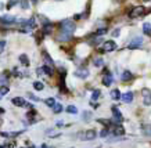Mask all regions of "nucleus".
<instances>
[{"label":"nucleus","mask_w":151,"mask_h":148,"mask_svg":"<svg viewBox=\"0 0 151 148\" xmlns=\"http://www.w3.org/2000/svg\"><path fill=\"white\" fill-rule=\"evenodd\" d=\"M119 33H121V31H119V29H115L114 32H112V36H119Z\"/></svg>","instance_id":"41"},{"label":"nucleus","mask_w":151,"mask_h":148,"mask_svg":"<svg viewBox=\"0 0 151 148\" xmlns=\"http://www.w3.org/2000/svg\"><path fill=\"white\" fill-rule=\"evenodd\" d=\"M114 134H115V136H124V134H125V129L121 125H116V126H115V129H114Z\"/></svg>","instance_id":"19"},{"label":"nucleus","mask_w":151,"mask_h":148,"mask_svg":"<svg viewBox=\"0 0 151 148\" xmlns=\"http://www.w3.org/2000/svg\"><path fill=\"white\" fill-rule=\"evenodd\" d=\"M33 89L37 90V92H42V90L45 89V84L42 83V82H39V80H37V82H33Z\"/></svg>","instance_id":"25"},{"label":"nucleus","mask_w":151,"mask_h":148,"mask_svg":"<svg viewBox=\"0 0 151 148\" xmlns=\"http://www.w3.org/2000/svg\"><path fill=\"white\" fill-rule=\"evenodd\" d=\"M13 75H14V76H19V72H18V69H17V68H14V69H13Z\"/></svg>","instance_id":"42"},{"label":"nucleus","mask_w":151,"mask_h":148,"mask_svg":"<svg viewBox=\"0 0 151 148\" xmlns=\"http://www.w3.org/2000/svg\"><path fill=\"white\" fill-rule=\"evenodd\" d=\"M13 104L15 107H25V100H24L22 97H15V98H13Z\"/></svg>","instance_id":"14"},{"label":"nucleus","mask_w":151,"mask_h":148,"mask_svg":"<svg viewBox=\"0 0 151 148\" xmlns=\"http://www.w3.org/2000/svg\"><path fill=\"white\" fill-rule=\"evenodd\" d=\"M122 100H124V102H126V104H130V102L133 101V93L132 92L125 93L124 96H122Z\"/></svg>","instance_id":"13"},{"label":"nucleus","mask_w":151,"mask_h":148,"mask_svg":"<svg viewBox=\"0 0 151 148\" xmlns=\"http://www.w3.org/2000/svg\"><path fill=\"white\" fill-rule=\"evenodd\" d=\"M142 94H143V104L146 107H150L151 105V92L150 89H142Z\"/></svg>","instance_id":"5"},{"label":"nucleus","mask_w":151,"mask_h":148,"mask_svg":"<svg viewBox=\"0 0 151 148\" xmlns=\"http://www.w3.org/2000/svg\"><path fill=\"white\" fill-rule=\"evenodd\" d=\"M93 65H94V66H97V68H100V66H103V65H104V60H103V58H100V57H97V58H94V60H93Z\"/></svg>","instance_id":"22"},{"label":"nucleus","mask_w":151,"mask_h":148,"mask_svg":"<svg viewBox=\"0 0 151 148\" xmlns=\"http://www.w3.org/2000/svg\"><path fill=\"white\" fill-rule=\"evenodd\" d=\"M3 112H4V109H3V108H0V114H3Z\"/></svg>","instance_id":"45"},{"label":"nucleus","mask_w":151,"mask_h":148,"mask_svg":"<svg viewBox=\"0 0 151 148\" xmlns=\"http://www.w3.org/2000/svg\"><path fill=\"white\" fill-rule=\"evenodd\" d=\"M7 83H9V76L6 74H1L0 75V84L1 86H7Z\"/></svg>","instance_id":"23"},{"label":"nucleus","mask_w":151,"mask_h":148,"mask_svg":"<svg viewBox=\"0 0 151 148\" xmlns=\"http://www.w3.org/2000/svg\"><path fill=\"white\" fill-rule=\"evenodd\" d=\"M107 32H108V29L107 28H100L96 33H94V35H96V36H103V35H105Z\"/></svg>","instance_id":"30"},{"label":"nucleus","mask_w":151,"mask_h":148,"mask_svg":"<svg viewBox=\"0 0 151 148\" xmlns=\"http://www.w3.org/2000/svg\"><path fill=\"white\" fill-rule=\"evenodd\" d=\"M101 92L100 90H94V92L92 93V100H99V97H100Z\"/></svg>","instance_id":"33"},{"label":"nucleus","mask_w":151,"mask_h":148,"mask_svg":"<svg viewBox=\"0 0 151 148\" xmlns=\"http://www.w3.org/2000/svg\"><path fill=\"white\" fill-rule=\"evenodd\" d=\"M33 116H36V111H35V109H29V112L27 114V118L28 119H31V118H33Z\"/></svg>","instance_id":"34"},{"label":"nucleus","mask_w":151,"mask_h":148,"mask_svg":"<svg viewBox=\"0 0 151 148\" xmlns=\"http://www.w3.org/2000/svg\"><path fill=\"white\" fill-rule=\"evenodd\" d=\"M119 1H122V0H119Z\"/></svg>","instance_id":"47"},{"label":"nucleus","mask_w":151,"mask_h":148,"mask_svg":"<svg viewBox=\"0 0 151 148\" xmlns=\"http://www.w3.org/2000/svg\"><path fill=\"white\" fill-rule=\"evenodd\" d=\"M75 76L81 79H86L89 76V69L87 68H79V69L75 71Z\"/></svg>","instance_id":"9"},{"label":"nucleus","mask_w":151,"mask_h":148,"mask_svg":"<svg viewBox=\"0 0 151 148\" xmlns=\"http://www.w3.org/2000/svg\"><path fill=\"white\" fill-rule=\"evenodd\" d=\"M9 90L10 89L7 87V86H1V87H0V98L3 97V96H6V94L9 93Z\"/></svg>","instance_id":"28"},{"label":"nucleus","mask_w":151,"mask_h":148,"mask_svg":"<svg viewBox=\"0 0 151 148\" xmlns=\"http://www.w3.org/2000/svg\"><path fill=\"white\" fill-rule=\"evenodd\" d=\"M75 29H76V25H75V22H73L72 19H63V21L60 22V31H61V32L73 35Z\"/></svg>","instance_id":"1"},{"label":"nucleus","mask_w":151,"mask_h":148,"mask_svg":"<svg viewBox=\"0 0 151 148\" xmlns=\"http://www.w3.org/2000/svg\"><path fill=\"white\" fill-rule=\"evenodd\" d=\"M43 68V71H45V75H53L54 74V68H53V65H43L42 66Z\"/></svg>","instance_id":"16"},{"label":"nucleus","mask_w":151,"mask_h":148,"mask_svg":"<svg viewBox=\"0 0 151 148\" xmlns=\"http://www.w3.org/2000/svg\"><path fill=\"white\" fill-rule=\"evenodd\" d=\"M112 80H114V79H112V75L107 72V74L104 75V78H103V84H104V86H111V84H112Z\"/></svg>","instance_id":"12"},{"label":"nucleus","mask_w":151,"mask_h":148,"mask_svg":"<svg viewBox=\"0 0 151 148\" xmlns=\"http://www.w3.org/2000/svg\"><path fill=\"white\" fill-rule=\"evenodd\" d=\"M42 58L45 61V65H53V58L49 56L47 51H43V53H42Z\"/></svg>","instance_id":"11"},{"label":"nucleus","mask_w":151,"mask_h":148,"mask_svg":"<svg viewBox=\"0 0 151 148\" xmlns=\"http://www.w3.org/2000/svg\"><path fill=\"white\" fill-rule=\"evenodd\" d=\"M73 18H75V19H81V18H82V15H79V14H76V15H75V17H73Z\"/></svg>","instance_id":"43"},{"label":"nucleus","mask_w":151,"mask_h":148,"mask_svg":"<svg viewBox=\"0 0 151 148\" xmlns=\"http://www.w3.org/2000/svg\"><path fill=\"white\" fill-rule=\"evenodd\" d=\"M96 136H97V133H96V130H94V129H90V130H87V132H85L83 134H81V137H82V139H85L86 141L94 140V139H96Z\"/></svg>","instance_id":"7"},{"label":"nucleus","mask_w":151,"mask_h":148,"mask_svg":"<svg viewBox=\"0 0 151 148\" xmlns=\"http://www.w3.org/2000/svg\"><path fill=\"white\" fill-rule=\"evenodd\" d=\"M111 111H112V120L115 122V125H121V123L124 122V116H122L121 111L118 109V107H116V105H112Z\"/></svg>","instance_id":"3"},{"label":"nucleus","mask_w":151,"mask_h":148,"mask_svg":"<svg viewBox=\"0 0 151 148\" xmlns=\"http://www.w3.org/2000/svg\"><path fill=\"white\" fill-rule=\"evenodd\" d=\"M45 102H46V105L50 107V108H53V107L55 105V100H54V98H47Z\"/></svg>","instance_id":"31"},{"label":"nucleus","mask_w":151,"mask_h":148,"mask_svg":"<svg viewBox=\"0 0 151 148\" xmlns=\"http://www.w3.org/2000/svg\"><path fill=\"white\" fill-rule=\"evenodd\" d=\"M111 98H112V100H121V98H122V96H121V92H119L118 89H114V90H112V92H111Z\"/></svg>","instance_id":"17"},{"label":"nucleus","mask_w":151,"mask_h":148,"mask_svg":"<svg viewBox=\"0 0 151 148\" xmlns=\"http://www.w3.org/2000/svg\"><path fill=\"white\" fill-rule=\"evenodd\" d=\"M143 33L147 35V36H151V24L150 22L143 24Z\"/></svg>","instance_id":"15"},{"label":"nucleus","mask_w":151,"mask_h":148,"mask_svg":"<svg viewBox=\"0 0 151 148\" xmlns=\"http://www.w3.org/2000/svg\"><path fill=\"white\" fill-rule=\"evenodd\" d=\"M58 39L60 42H69L71 39H72V35H69V33H65V32H61L60 31V33H58Z\"/></svg>","instance_id":"10"},{"label":"nucleus","mask_w":151,"mask_h":148,"mask_svg":"<svg viewBox=\"0 0 151 148\" xmlns=\"http://www.w3.org/2000/svg\"><path fill=\"white\" fill-rule=\"evenodd\" d=\"M0 148H7V147L6 145H0Z\"/></svg>","instance_id":"46"},{"label":"nucleus","mask_w":151,"mask_h":148,"mask_svg":"<svg viewBox=\"0 0 151 148\" xmlns=\"http://www.w3.org/2000/svg\"><path fill=\"white\" fill-rule=\"evenodd\" d=\"M67 112L68 114H78V108L75 105H69V107H67Z\"/></svg>","instance_id":"26"},{"label":"nucleus","mask_w":151,"mask_h":148,"mask_svg":"<svg viewBox=\"0 0 151 148\" xmlns=\"http://www.w3.org/2000/svg\"><path fill=\"white\" fill-rule=\"evenodd\" d=\"M19 62L22 65H25V66L29 65V58H28L27 54H21V56H19Z\"/></svg>","instance_id":"21"},{"label":"nucleus","mask_w":151,"mask_h":148,"mask_svg":"<svg viewBox=\"0 0 151 148\" xmlns=\"http://www.w3.org/2000/svg\"><path fill=\"white\" fill-rule=\"evenodd\" d=\"M110 134V130H108V127H104V129L101 130V133H100V137H103V139H105L107 136Z\"/></svg>","instance_id":"32"},{"label":"nucleus","mask_w":151,"mask_h":148,"mask_svg":"<svg viewBox=\"0 0 151 148\" xmlns=\"http://www.w3.org/2000/svg\"><path fill=\"white\" fill-rule=\"evenodd\" d=\"M53 112H54V114H60V112H63V105H61V104H55V105L53 107Z\"/></svg>","instance_id":"27"},{"label":"nucleus","mask_w":151,"mask_h":148,"mask_svg":"<svg viewBox=\"0 0 151 148\" xmlns=\"http://www.w3.org/2000/svg\"><path fill=\"white\" fill-rule=\"evenodd\" d=\"M82 118L85 120H86V122H89V120H90V118H92V112H89V111H85L82 114Z\"/></svg>","instance_id":"29"},{"label":"nucleus","mask_w":151,"mask_h":148,"mask_svg":"<svg viewBox=\"0 0 151 148\" xmlns=\"http://www.w3.org/2000/svg\"><path fill=\"white\" fill-rule=\"evenodd\" d=\"M144 13H146L144 6H136V7H133V9L130 10L129 17H130V18H139V17H143Z\"/></svg>","instance_id":"2"},{"label":"nucleus","mask_w":151,"mask_h":148,"mask_svg":"<svg viewBox=\"0 0 151 148\" xmlns=\"http://www.w3.org/2000/svg\"><path fill=\"white\" fill-rule=\"evenodd\" d=\"M21 7H22L24 10L29 9V3H28V0H21Z\"/></svg>","instance_id":"35"},{"label":"nucleus","mask_w":151,"mask_h":148,"mask_svg":"<svg viewBox=\"0 0 151 148\" xmlns=\"http://www.w3.org/2000/svg\"><path fill=\"white\" fill-rule=\"evenodd\" d=\"M143 133H144V136H147V137H151V123L150 125L143 126Z\"/></svg>","instance_id":"24"},{"label":"nucleus","mask_w":151,"mask_h":148,"mask_svg":"<svg viewBox=\"0 0 151 148\" xmlns=\"http://www.w3.org/2000/svg\"><path fill=\"white\" fill-rule=\"evenodd\" d=\"M99 122H100V123H103V125H105V126H110V125H111V120H104V119H99Z\"/></svg>","instance_id":"37"},{"label":"nucleus","mask_w":151,"mask_h":148,"mask_svg":"<svg viewBox=\"0 0 151 148\" xmlns=\"http://www.w3.org/2000/svg\"><path fill=\"white\" fill-rule=\"evenodd\" d=\"M15 4H17V0H11L9 4H7V9H11V7H13V6H15Z\"/></svg>","instance_id":"38"},{"label":"nucleus","mask_w":151,"mask_h":148,"mask_svg":"<svg viewBox=\"0 0 151 148\" xmlns=\"http://www.w3.org/2000/svg\"><path fill=\"white\" fill-rule=\"evenodd\" d=\"M0 22L4 25H13L14 22H17V18L13 15H3V17H0Z\"/></svg>","instance_id":"8"},{"label":"nucleus","mask_w":151,"mask_h":148,"mask_svg":"<svg viewBox=\"0 0 151 148\" xmlns=\"http://www.w3.org/2000/svg\"><path fill=\"white\" fill-rule=\"evenodd\" d=\"M133 78V75L130 71H125L124 74H122V76H121V79L124 80V82H126V80H130V79Z\"/></svg>","instance_id":"20"},{"label":"nucleus","mask_w":151,"mask_h":148,"mask_svg":"<svg viewBox=\"0 0 151 148\" xmlns=\"http://www.w3.org/2000/svg\"><path fill=\"white\" fill-rule=\"evenodd\" d=\"M142 44H143V37L142 36H136L132 42L128 44V49H130V50H136V49H139Z\"/></svg>","instance_id":"6"},{"label":"nucleus","mask_w":151,"mask_h":148,"mask_svg":"<svg viewBox=\"0 0 151 148\" xmlns=\"http://www.w3.org/2000/svg\"><path fill=\"white\" fill-rule=\"evenodd\" d=\"M36 74L37 75H45V71H43V68H37V69H36Z\"/></svg>","instance_id":"40"},{"label":"nucleus","mask_w":151,"mask_h":148,"mask_svg":"<svg viewBox=\"0 0 151 148\" xmlns=\"http://www.w3.org/2000/svg\"><path fill=\"white\" fill-rule=\"evenodd\" d=\"M51 31H53V24H49V25H45L43 29H42V33L46 36V35H50Z\"/></svg>","instance_id":"18"},{"label":"nucleus","mask_w":151,"mask_h":148,"mask_svg":"<svg viewBox=\"0 0 151 148\" xmlns=\"http://www.w3.org/2000/svg\"><path fill=\"white\" fill-rule=\"evenodd\" d=\"M28 97L31 98V100H33V101H39V97H35V96H33V94H31V93L28 94Z\"/></svg>","instance_id":"39"},{"label":"nucleus","mask_w":151,"mask_h":148,"mask_svg":"<svg viewBox=\"0 0 151 148\" xmlns=\"http://www.w3.org/2000/svg\"><path fill=\"white\" fill-rule=\"evenodd\" d=\"M31 1H32L33 4H36V3H37V0H31Z\"/></svg>","instance_id":"44"},{"label":"nucleus","mask_w":151,"mask_h":148,"mask_svg":"<svg viewBox=\"0 0 151 148\" xmlns=\"http://www.w3.org/2000/svg\"><path fill=\"white\" fill-rule=\"evenodd\" d=\"M6 49V40H0V54L4 51Z\"/></svg>","instance_id":"36"},{"label":"nucleus","mask_w":151,"mask_h":148,"mask_svg":"<svg viewBox=\"0 0 151 148\" xmlns=\"http://www.w3.org/2000/svg\"><path fill=\"white\" fill-rule=\"evenodd\" d=\"M116 49V43L114 40H105L103 43V46H101V53H111V51H114Z\"/></svg>","instance_id":"4"}]
</instances>
